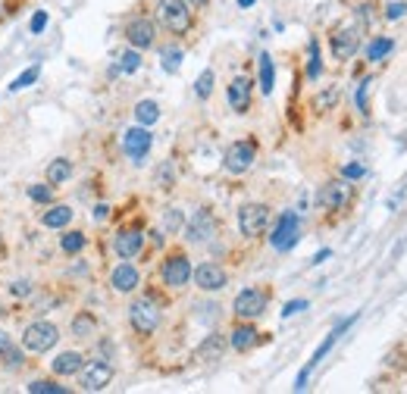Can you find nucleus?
I'll return each mask as SVG.
<instances>
[{"mask_svg":"<svg viewBox=\"0 0 407 394\" xmlns=\"http://www.w3.org/2000/svg\"><path fill=\"white\" fill-rule=\"evenodd\" d=\"M57 341H60V328L54 323H47V319H38V323L25 326V332H23V347L32 350V354H47L50 347H57Z\"/></svg>","mask_w":407,"mask_h":394,"instance_id":"1","label":"nucleus"},{"mask_svg":"<svg viewBox=\"0 0 407 394\" xmlns=\"http://www.w3.org/2000/svg\"><path fill=\"white\" fill-rule=\"evenodd\" d=\"M157 19L163 22V28H170L172 35H185L191 28V10L188 0H160L157 4Z\"/></svg>","mask_w":407,"mask_h":394,"instance_id":"2","label":"nucleus"},{"mask_svg":"<svg viewBox=\"0 0 407 394\" xmlns=\"http://www.w3.org/2000/svg\"><path fill=\"white\" fill-rule=\"evenodd\" d=\"M354 319H358V316H348V319H341V323H338L336 328H332L329 335H326V341H323V345H319V347L314 350V357H310V363H307V366L301 369V376H297V382H295V391H304V388H307V378H310V372H314V369L319 366V360H323V357L329 354V350H332V345H336V341L341 338V335H345L348 328L354 326Z\"/></svg>","mask_w":407,"mask_h":394,"instance_id":"3","label":"nucleus"},{"mask_svg":"<svg viewBox=\"0 0 407 394\" xmlns=\"http://www.w3.org/2000/svg\"><path fill=\"white\" fill-rule=\"evenodd\" d=\"M360 22H351V25H338L336 32H332V56L336 60H351L354 54H358V47H360Z\"/></svg>","mask_w":407,"mask_h":394,"instance_id":"4","label":"nucleus"},{"mask_svg":"<svg viewBox=\"0 0 407 394\" xmlns=\"http://www.w3.org/2000/svg\"><path fill=\"white\" fill-rule=\"evenodd\" d=\"M129 323L138 335H151L160 326V306L151 301V297H138V301L129 306Z\"/></svg>","mask_w":407,"mask_h":394,"instance_id":"5","label":"nucleus"},{"mask_svg":"<svg viewBox=\"0 0 407 394\" xmlns=\"http://www.w3.org/2000/svg\"><path fill=\"white\" fill-rule=\"evenodd\" d=\"M266 222H270V207H266V203H244V207L238 210V229H242L244 238L264 235Z\"/></svg>","mask_w":407,"mask_h":394,"instance_id":"6","label":"nucleus"},{"mask_svg":"<svg viewBox=\"0 0 407 394\" xmlns=\"http://www.w3.org/2000/svg\"><path fill=\"white\" fill-rule=\"evenodd\" d=\"M254 160H257V144L254 141H235L226 148V157H223V166H226L229 172L242 175L248 172L254 166Z\"/></svg>","mask_w":407,"mask_h":394,"instance_id":"7","label":"nucleus"},{"mask_svg":"<svg viewBox=\"0 0 407 394\" xmlns=\"http://www.w3.org/2000/svg\"><path fill=\"white\" fill-rule=\"evenodd\" d=\"M297 232H301V222H297L295 213H282L279 222H276L273 235H270V244L276 247V251H292V247L297 244Z\"/></svg>","mask_w":407,"mask_h":394,"instance_id":"8","label":"nucleus"},{"mask_svg":"<svg viewBox=\"0 0 407 394\" xmlns=\"http://www.w3.org/2000/svg\"><path fill=\"white\" fill-rule=\"evenodd\" d=\"M232 310H235L238 319H257V316H264V310H266V291H260V288H244L242 294L235 297Z\"/></svg>","mask_w":407,"mask_h":394,"instance_id":"9","label":"nucleus"},{"mask_svg":"<svg viewBox=\"0 0 407 394\" xmlns=\"http://www.w3.org/2000/svg\"><path fill=\"white\" fill-rule=\"evenodd\" d=\"M113 382V366L107 360H91L82 366V391H104Z\"/></svg>","mask_w":407,"mask_h":394,"instance_id":"10","label":"nucleus"},{"mask_svg":"<svg viewBox=\"0 0 407 394\" xmlns=\"http://www.w3.org/2000/svg\"><path fill=\"white\" fill-rule=\"evenodd\" d=\"M126 41L132 44L135 50H148V47H154V41H157V28H154V22L144 19V16L132 19V22L126 25Z\"/></svg>","mask_w":407,"mask_h":394,"instance_id":"11","label":"nucleus"},{"mask_svg":"<svg viewBox=\"0 0 407 394\" xmlns=\"http://www.w3.org/2000/svg\"><path fill=\"white\" fill-rule=\"evenodd\" d=\"M348 201H351V185L348 181H326L317 194V203L323 210H341Z\"/></svg>","mask_w":407,"mask_h":394,"instance_id":"12","label":"nucleus"},{"mask_svg":"<svg viewBox=\"0 0 407 394\" xmlns=\"http://www.w3.org/2000/svg\"><path fill=\"white\" fill-rule=\"evenodd\" d=\"M191 275H194V282H198L201 291H223V288H226V282H229L226 269H223L220 263H201Z\"/></svg>","mask_w":407,"mask_h":394,"instance_id":"13","label":"nucleus"},{"mask_svg":"<svg viewBox=\"0 0 407 394\" xmlns=\"http://www.w3.org/2000/svg\"><path fill=\"white\" fill-rule=\"evenodd\" d=\"M188 279H191V263H188L185 253H172V257L163 263V282L170 285V288H185Z\"/></svg>","mask_w":407,"mask_h":394,"instance_id":"14","label":"nucleus"},{"mask_svg":"<svg viewBox=\"0 0 407 394\" xmlns=\"http://www.w3.org/2000/svg\"><path fill=\"white\" fill-rule=\"evenodd\" d=\"M151 144H154V135L148 131V126H135L122 135V148H126V153L132 160H141L151 150Z\"/></svg>","mask_w":407,"mask_h":394,"instance_id":"15","label":"nucleus"},{"mask_svg":"<svg viewBox=\"0 0 407 394\" xmlns=\"http://www.w3.org/2000/svg\"><path fill=\"white\" fill-rule=\"evenodd\" d=\"M141 247H144V235H141V229H122L119 235H116L113 241V251L119 253L122 260H132L141 253Z\"/></svg>","mask_w":407,"mask_h":394,"instance_id":"16","label":"nucleus"},{"mask_svg":"<svg viewBox=\"0 0 407 394\" xmlns=\"http://www.w3.org/2000/svg\"><path fill=\"white\" fill-rule=\"evenodd\" d=\"M213 232H216V219L210 216V210H198V213L191 216V222H188L185 238L194 241V244H201V241H207Z\"/></svg>","mask_w":407,"mask_h":394,"instance_id":"17","label":"nucleus"},{"mask_svg":"<svg viewBox=\"0 0 407 394\" xmlns=\"http://www.w3.org/2000/svg\"><path fill=\"white\" fill-rule=\"evenodd\" d=\"M110 285L116 291H122V294H129V291H135L138 285H141V275H138V269L132 263H119L110 273Z\"/></svg>","mask_w":407,"mask_h":394,"instance_id":"18","label":"nucleus"},{"mask_svg":"<svg viewBox=\"0 0 407 394\" xmlns=\"http://www.w3.org/2000/svg\"><path fill=\"white\" fill-rule=\"evenodd\" d=\"M229 107L235 109V113H248V107H251V78H244V76L232 78V85H229Z\"/></svg>","mask_w":407,"mask_h":394,"instance_id":"19","label":"nucleus"},{"mask_svg":"<svg viewBox=\"0 0 407 394\" xmlns=\"http://www.w3.org/2000/svg\"><path fill=\"white\" fill-rule=\"evenodd\" d=\"M226 347H229V341L223 338V335H207V338L198 345V350H194V357L204 363H210V360H223V354H226Z\"/></svg>","mask_w":407,"mask_h":394,"instance_id":"20","label":"nucleus"},{"mask_svg":"<svg viewBox=\"0 0 407 394\" xmlns=\"http://www.w3.org/2000/svg\"><path fill=\"white\" fill-rule=\"evenodd\" d=\"M257 341H260V332L251 326V319H248V323H242V326H235V328H232V338H229V345L235 347L238 354H244V350L257 347Z\"/></svg>","mask_w":407,"mask_h":394,"instance_id":"21","label":"nucleus"},{"mask_svg":"<svg viewBox=\"0 0 407 394\" xmlns=\"http://www.w3.org/2000/svg\"><path fill=\"white\" fill-rule=\"evenodd\" d=\"M50 366H54L57 376H76V372H82V366H85V357L78 354V350H63Z\"/></svg>","mask_w":407,"mask_h":394,"instance_id":"22","label":"nucleus"},{"mask_svg":"<svg viewBox=\"0 0 407 394\" xmlns=\"http://www.w3.org/2000/svg\"><path fill=\"white\" fill-rule=\"evenodd\" d=\"M69 175H72V160H66V157L50 160V166H47V181H50V185H63Z\"/></svg>","mask_w":407,"mask_h":394,"instance_id":"23","label":"nucleus"},{"mask_svg":"<svg viewBox=\"0 0 407 394\" xmlns=\"http://www.w3.org/2000/svg\"><path fill=\"white\" fill-rule=\"evenodd\" d=\"M273 85H276L273 56H270V54H260V91H264V94H273Z\"/></svg>","mask_w":407,"mask_h":394,"instance_id":"24","label":"nucleus"},{"mask_svg":"<svg viewBox=\"0 0 407 394\" xmlns=\"http://www.w3.org/2000/svg\"><path fill=\"white\" fill-rule=\"evenodd\" d=\"M135 119H138V126H154V122L160 119V107H157V100H138V107H135Z\"/></svg>","mask_w":407,"mask_h":394,"instance_id":"25","label":"nucleus"},{"mask_svg":"<svg viewBox=\"0 0 407 394\" xmlns=\"http://www.w3.org/2000/svg\"><path fill=\"white\" fill-rule=\"evenodd\" d=\"M395 50V41L391 38H373L370 41V47H367V60L370 63H379V60H385V56Z\"/></svg>","mask_w":407,"mask_h":394,"instance_id":"26","label":"nucleus"},{"mask_svg":"<svg viewBox=\"0 0 407 394\" xmlns=\"http://www.w3.org/2000/svg\"><path fill=\"white\" fill-rule=\"evenodd\" d=\"M41 222H45L47 229H63V225H69V222H72V210H69V207H63V203H60V207L47 210Z\"/></svg>","mask_w":407,"mask_h":394,"instance_id":"27","label":"nucleus"},{"mask_svg":"<svg viewBox=\"0 0 407 394\" xmlns=\"http://www.w3.org/2000/svg\"><path fill=\"white\" fill-rule=\"evenodd\" d=\"M38 76H41V63H38V66H28V69L23 72V76H16V78H13V82L6 85V88H10V94L25 91V88H32L35 82H38Z\"/></svg>","mask_w":407,"mask_h":394,"instance_id":"28","label":"nucleus"},{"mask_svg":"<svg viewBox=\"0 0 407 394\" xmlns=\"http://www.w3.org/2000/svg\"><path fill=\"white\" fill-rule=\"evenodd\" d=\"M213 82H216L213 69H204L201 76H198V82H194V94H198L201 100H207L210 94H213Z\"/></svg>","mask_w":407,"mask_h":394,"instance_id":"29","label":"nucleus"},{"mask_svg":"<svg viewBox=\"0 0 407 394\" xmlns=\"http://www.w3.org/2000/svg\"><path fill=\"white\" fill-rule=\"evenodd\" d=\"M91 332H94V316H88V313H78V316L72 319V335H76V338H88Z\"/></svg>","mask_w":407,"mask_h":394,"instance_id":"30","label":"nucleus"},{"mask_svg":"<svg viewBox=\"0 0 407 394\" xmlns=\"http://www.w3.org/2000/svg\"><path fill=\"white\" fill-rule=\"evenodd\" d=\"M160 66H163V72H179V66H182V50H179V47H166L163 54H160Z\"/></svg>","mask_w":407,"mask_h":394,"instance_id":"31","label":"nucleus"},{"mask_svg":"<svg viewBox=\"0 0 407 394\" xmlns=\"http://www.w3.org/2000/svg\"><path fill=\"white\" fill-rule=\"evenodd\" d=\"M60 247H63V253H78L85 247V235L82 232H66V235L60 238Z\"/></svg>","mask_w":407,"mask_h":394,"instance_id":"32","label":"nucleus"},{"mask_svg":"<svg viewBox=\"0 0 407 394\" xmlns=\"http://www.w3.org/2000/svg\"><path fill=\"white\" fill-rule=\"evenodd\" d=\"M319 69H323V66H319V44H317V38L307 44V76L310 78H319Z\"/></svg>","mask_w":407,"mask_h":394,"instance_id":"33","label":"nucleus"},{"mask_svg":"<svg viewBox=\"0 0 407 394\" xmlns=\"http://www.w3.org/2000/svg\"><path fill=\"white\" fill-rule=\"evenodd\" d=\"M119 69L122 72H138V69H141V54H138L135 47L126 50V54L119 56Z\"/></svg>","mask_w":407,"mask_h":394,"instance_id":"34","label":"nucleus"},{"mask_svg":"<svg viewBox=\"0 0 407 394\" xmlns=\"http://www.w3.org/2000/svg\"><path fill=\"white\" fill-rule=\"evenodd\" d=\"M28 394H66V388L63 385H54V382H32L25 385Z\"/></svg>","mask_w":407,"mask_h":394,"instance_id":"35","label":"nucleus"},{"mask_svg":"<svg viewBox=\"0 0 407 394\" xmlns=\"http://www.w3.org/2000/svg\"><path fill=\"white\" fill-rule=\"evenodd\" d=\"M0 357H4V366H6V369H19V366H23V350L13 347V345L6 347Z\"/></svg>","mask_w":407,"mask_h":394,"instance_id":"36","label":"nucleus"},{"mask_svg":"<svg viewBox=\"0 0 407 394\" xmlns=\"http://www.w3.org/2000/svg\"><path fill=\"white\" fill-rule=\"evenodd\" d=\"M28 197L38 201V203H50V201H54V188H50V185H32V188H28Z\"/></svg>","mask_w":407,"mask_h":394,"instance_id":"37","label":"nucleus"},{"mask_svg":"<svg viewBox=\"0 0 407 394\" xmlns=\"http://www.w3.org/2000/svg\"><path fill=\"white\" fill-rule=\"evenodd\" d=\"M404 16H407V4H404V0H395V4L385 6V19H389V22L404 19Z\"/></svg>","mask_w":407,"mask_h":394,"instance_id":"38","label":"nucleus"},{"mask_svg":"<svg viewBox=\"0 0 407 394\" xmlns=\"http://www.w3.org/2000/svg\"><path fill=\"white\" fill-rule=\"evenodd\" d=\"M336 100H338V88H329L326 94H319V97H317V109H329Z\"/></svg>","mask_w":407,"mask_h":394,"instance_id":"39","label":"nucleus"},{"mask_svg":"<svg viewBox=\"0 0 407 394\" xmlns=\"http://www.w3.org/2000/svg\"><path fill=\"white\" fill-rule=\"evenodd\" d=\"M179 225H182V213H179V210H166V219H163V229H166V232H176V229H179Z\"/></svg>","mask_w":407,"mask_h":394,"instance_id":"40","label":"nucleus"},{"mask_svg":"<svg viewBox=\"0 0 407 394\" xmlns=\"http://www.w3.org/2000/svg\"><path fill=\"white\" fill-rule=\"evenodd\" d=\"M10 294H16V297H28V294H32V282H25V279L13 282V285H10Z\"/></svg>","mask_w":407,"mask_h":394,"instance_id":"41","label":"nucleus"},{"mask_svg":"<svg viewBox=\"0 0 407 394\" xmlns=\"http://www.w3.org/2000/svg\"><path fill=\"white\" fill-rule=\"evenodd\" d=\"M45 25H47V13H45V10H38V13L32 16V22H28V28H32L35 35H38V32H45Z\"/></svg>","mask_w":407,"mask_h":394,"instance_id":"42","label":"nucleus"},{"mask_svg":"<svg viewBox=\"0 0 407 394\" xmlns=\"http://www.w3.org/2000/svg\"><path fill=\"white\" fill-rule=\"evenodd\" d=\"M370 85H373V82L367 78V82H360V88H358V109H360V113H367V91H370Z\"/></svg>","mask_w":407,"mask_h":394,"instance_id":"43","label":"nucleus"},{"mask_svg":"<svg viewBox=\"0 0 407 394\" xmlns=\"http://www.w3.org/2000/svg\"><path fill=\"white\" fill-rule=\"evenodd\" d=\"M301 310H307V301H288L285 304V310H282V316H295V313H301Z\"/></svg>","mask_w":407,"mask_h":394,"instance_id":"44","label":"nucleus"},{"mask_svg":"<svg viewBox=\"0 0 407 394\" xmlns=\"http://www.w3.org/2000/svg\"><path fill=\"white\" fill-rule=\"evenodd\" d=\"M341 175H345V179H360V175H363V166H360V163H348L345 169H341Z\"/></svg>","mask_w":407,"mask_h":394,"instance_id":"45","label":"nucleus"},{"mask_svg":"<svg viewBox=\"0 0 407 394\" xmlns=\"http://www.w3.org/2000/svg\"><path fill=\"white\" fill-rule=\"evenodd\" d=\"M157 181H160V188H170L172 185V169H170V166H163V169L157 172Z\"/></svg>","mask_w":407,"mask_h":394,"instance_id":"46","label":"nucleus"},{"mask_svg":"<svg viewBox=\"0 0 407 394\" xmlns=\"http://www.w3.org/2000/svg\"><path fill=\"white\" fill-rule=\"evenodd\" d=\"M6 347H10V335H6V332H0V354H4Z\"/></svg>","mask_w":407,"mask_h":394,"instance_id":"47","label":"nucleus"},{"mask_svg":"<svg viewBox=\"0 0 407 394\" xmlns=\"http://www.w3.org/2000/svg\"><path fill=\"white\" fill-rule=\"evenodd\" d=\"M323 260H329V251H319L317 257H314V263H323Z\"/></svg>","mask_w":407,"mask_h":394,"instance_id":"48","label":"nucleus"},{"mask_svg":"<svg viewBox=\"0 0 407 394\" xmlns=\"http://www.w3.org/2000/svg\"><path fill=\"white\" fill-rule=\"evenodd\" d=\"M257 4V0H238V6H242V10H248V6H254Z\"/></svg>","mask_w":407,"mask_h":394,"instance_id":"49","label":"nucleus"},{"mask_svg":"<svg viewBox=\"0 0 407 394\" xmlns=\"http://www.w3.org/2000/svg\"><path fill=\"white\" fill-rule=\"evenodd\" d=\"M188 4H191V6H204V4H207V0H188Z\"/></svg>","mask_w":407,"mask_h":394,"instance_id":"50","label":"nucleus"}]
</instances>
